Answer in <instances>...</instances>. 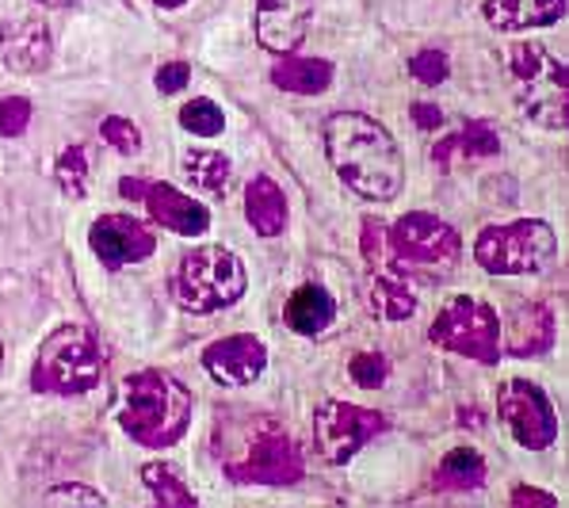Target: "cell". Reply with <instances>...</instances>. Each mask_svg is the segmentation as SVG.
Instances as JSON below:
<instances>
[{
  "label": "cell",
  "mask_w": 569,
  "mask_h": 508,
  "mask_svg": "<svg viewBox=\"0 0 569 508\" xmlns=\"http://www.w3.org/2000/svg\"><path fill=\"white\" fill-rule=\"evenodd\" d=\"M462 257V238L443 218L409 210L387 226L379 218L363 222V260L375 276H398L406 283H436L451 276Z\"/></svg>",
  "instance_id": "6da1fadb"
},
{
  "label": "cell",
  "mask_w": 569,
  "mask_h": 508,
  "mask_svg": "<svg viewBox=\"0 0 569 508\" xmlns=\"http://www.w3.org/2000/svg\"><path fill=\"white\" fill-rule=\"evenodd\" d=\"M326 157L340 183L371 203H390L406 183V161H401L393 135L363 111L329 116Z\"/></svg>",
  "instance_id": "7a4b0ae2"
},
{
  "label": "cell",
  "mask_w": 569,
  "mask_h": 508,
  "mask_svg": "<svg viewBox=\"0 0 569 508\" xmlns=\"http://www.w3.org/2000/svg\"><path fill=\"white\" fill-rule=\"evenodd\" d=\"M122 432L142 448H172L191 420V394L180 379L164 371H138L122 394Z\"/></svg>",
  "instance_id": "3957f363"
},
{
  "label": "cell",
  "mask_w": 569,
  "mask_h": 508,
  "mask_svg": "<svg viewBox=\"0 0 569 508\" xmlns=\"http://www.w3.org/2000/svg\"><path fill=\"white\" fill-rule=\"evenodd\" d=\"M509 73L516 77V103L523 119L539 122L547 130L569 127V89H566V61L550 54L542 42H516L509 50Z\"/></svg>",
  "instance_id": "277c9868"
},
{
  "label": "cell",
  "mask_w": 569,
  "mask_h": 508,
  "mask_svg": "<svg viewBox=\"0 0 569 508\" xmlns=\"http://www.w3.org/2000/svg\"><path fill=\"white\" fill-rule=\"evenodd\" d=\"M244 287H249V276H244L241 257L222 245H199L180 260L177 279H172V295L188 313L226 310L241 299Z\"/></svg>",
  "instance_id": "5b68a950"
},
{
  "label": "cell",
  "mask_w": 569,
  "mask_h": 508,
  "mask_svg": "<svg viewBox=\"0 0 569 508\" xmlns=\"http://www.w3.org/2000/svg\"><path fill=\"white\" fill-rule=\"evenodd\" d=\"M100 382V352L89 329L61 326L42 340L39 356L31 367V387L39 394H89Z\"/></svg>",
  "instance_id": "8992f818"
},
{
  "label": "cell",
  "mask_w": 569,
  "mask_h": 508,
  "mask_svg": "<svg viewBox=\"0 0 569 508\" xmlns=\"http://www.w3.org/2000/svg\"><path fill=\"white\" fill-rule=\"evenodd\" d=\"M558 238L542 218H516L505 226H486L475 241V260L489 276H536L555 260Z\"/></svg>",
  "instance_id": "52a82bcc"
},
{
  "label": "cell",
  "mask_w": 569,
  "mask_h": 508,
  "mask_svg": "<svg viewBox=\"0 0 569 508\" xmlns=\"http://www.w3.org/2000/svg\"><path fill=\"white\" fill-rule=\"evenodd\" d=\"M428 340L443 352L470 356L478 363H497L501 359V318L486 299L475 295H451L443 310L436 313Z\"/></svg>",
  "instance_id": "ba28073f"
},
{
  "label": "cell",
  "mask_w": 569,
  "mask_h": 508,
  "mask_svg": "<svg viewBox=\"0 0 569 508\" xmlns=\"http://www.w3.org/2000/svg\"><path fill=\"white\" fill-rule=\"evenodd\" d=\"M382 428H387V417L375 414V409L352 406V401L326 398L313 409V444H318L321 459L332 462V467L352 462L356 451H360L371 436H379Z\"/></svg>",
  "instance_id": "9c48e42d"
},
{
  "label": "cell",
  "mask_w": 569,
  "mask_h": 508,
  "mask_svg": "<svg viewBox=\"0 0 569 508\" xmlns=\"http://www.w3.org/2000/svg\"><path fill=\"white\" fill-rule=\"evenodd\" d=\"M497 414H501L505 428L512 432V440L528 451H542L558 440V417L550 398L542 387L523 379H509L497 390Z\"/></svg>",
  "instance_id": "30bf717a"
},
{
  "label": "cell",
  "mask_w": 569,
  "mask_h": 508,
  "mask_svg": "<svg viewBox=\"0 0 569 508\" xmlns=\"http://www.w3.org/2000/svg\"><path fill=\"white\" fill-rule=\"evenodd\" d=\"M302 470V451L279 428L260 432L257 444L241 451V459L226 462V478L238 481V486H295Z\"/></svg>",
  "instance_id": "8fae6325"
},
{
  "label": "cell",
  "mask_w": 569,
  "mask_h": 508,
  "mask_svg": "<svg viewBox=\"0 0 569 508\" xmlns=\"http://www.w3.org/2000/svg\"><path fill=\"white\" fill-rule=\"evenodd\" d=\"M119 191L127 199H142L146 210L153 215V222H161L164 230L180 233V238H203L210 230V210L196 203L191 196H183L172 183H146V180H122Z\"/></svg>",
  "instance_id": "7c38bea8"
},
{
  "label": "cell",
  "mask_w": 569,
  "mask_h": 508,
  "mask_svg": "<svg viewBox=\"0 0 569 508\" xmlns=\"http://www.w3.org/2000/svg\"><path fill=\"white\" fill-rule=\"evenodd\" d=\"M89 249L103 268H127L138 260H150L157 249V238L146 222L130 215H103L89 230Z\"/></svg>",
  "instance_id": "4fadbf2b"
},
{
  "label": "cell",
  "mask_w": 569,
  "mask_h": 508,
  "mask_svg": "<svg viewBox=\"0 0 569 508\" xmlns=\"http://www.w3.org/2000/svg\"><path fill=\"white\" fill-rule=\"evenodd\" d=\"M203 367L214 382L222 387H249L264 375L268 367V345L252 332H238V337H222L203 348Z\"/></svg>",
  "instance_id": "5bb4252c"
},
{
  "label": "cell",
  "mask_w": 569,
  "mask_h": 508,
  "mask_svg": "<svg viewBox=\"0 0 569 508\" xmlns=\"http://www.w3.org/2000/svg\"><path fill=\"white\" fill-rule=\"evenodd\" d=\"M313 0H257V42L271 54H295L310 34Z\"/></svg>",
  "instance_id": "9a60e30c"
},
{
  "label": "cell",
  "mask_w": 569,
  "mask_h": 508,
  "mask_svg": "<svg viewBox=\"0 0 569 508\" xmlns=\"http://www.w3.org/2000/svg\"><path fill=\"white\" fill-rule=\"evenodd\" d=\"M50 54H54L50 31L31 16L0 28V58L12 73H42L50 66Z\"/></svg>",
  "instance_id": "2e32d148"
},
{
  "label": "cell",
  "mask_w": 569,
  "mask_h": 508,
  "mask_svg": "<svg viewBox=\"0 0 569 508\" xmlns=\"http://www.w3.org/2000/svg\"><path fill=\"white\" fill-rule=\"evenodd\" d=\"M481 16L493 31H528L550 28L566 16V0H486Z\"/></svg>",
  "instance_id": "e0dca14e"
},
{
  "label": "cell",
  "mask_w": 569,
  "mask_h": 508,
  "mask_svg": "<svg viewBox=\"0 0 569 508\" xmlns=\"http://www.w3.org/2000/svg\"><path fill=\"white\" fill-rule=\"evenodd\" d=\"M244 218L257 238H279L287 230V196L271 177H252L244 188Z\"/></svg>",
  "instance_id": "ac0fdd59"
},
{
  "label": "cell",
  "mask_w": 569,
  "mask_h": 508,
  "mask_svg": "<svg viewBox=\"0 0 569 508\" xmlns=\"http://www.w3.org/2000/svg\"><path fill=\"white\" fill-rule=\"evenodd\" d=\"M287 326H291L299 337H318L326 332L332 321H337V302L326 287L318 283H302L299 291L287 299V310H283Z\"/></svg>",
  "instance_id": "d6986e66"
},
{
  "label": "cell",
  "mask_w": 569,
  "mask_h": 508,
  "mask_svg": "<svg viewBox=\"0 0 569 508\" xmlns=\"http://www.w3.org/2000/svg\"><path fill=\"white\" fill-rule=\"evenodd\" d=\"M332 61L326 58H299V54H283L271 66V84L295 96H321L332 84Z\"/></svg>",
  "instance_id": "ffe728a7"
},
{
  "label": "cell",
  "mask_w": 569,
  "mask_h": 508,
  "mask_svg": "<svg viewBox=\"0 0 569 508\" xmlns=\"http://www.w3.org/2000/svg\"><path fill=\"white\" fill-rule=\"evenodd\" d=\"M531 310H536V306H520L509 318V329H505V340H501V348L509 356H539V352H547L550 340H555V318H550L547 306L536 313V326H531Z\"/></svg>",
  "instance_id": "44dd1931"
},
{
  "label": "cell",
  "mask_w": 569,
  "mask_h": 508,
  "mask_svg": "<svg viewBox=\"0 0 569 508\" xmlns=\"http://www.w3.org/2000/svg\"><path fill=\"white\" fill-rule=\"evenodd\" d=\"M367 306H371V313L382 321L413 318V310H417L413 283H406V279H398V276H375V271H367Z\"/></svg>",
  "instance_id": "7402d4cb"
},
{
  "label": "cell",
  "mask_w": 569,
  "mask_h": 508,
  "mask_svg": "<svg viewBox=\"0 0 569 508\" xmlns=\"http://www.w3.org/2000/svg\"><path fill=\"white\" fill-rule=\"evenodd\" d=\"M180 169H183V180L191 183L196 191L203 196H226L230 191V177H233V165L226 153L218 150H188L180 157Z\"/></svg>",
  "instance_id": "603a6c76"
},
{
  "label": "cell",
  "mask_w": 569,
  "mask_h": 508,
  "mask_svg": "<svg viewBox=\"0 0 569 508\" xmlns=\"http://www.w3.org/2000/svg\"><path fill=\"white\" fill-rule=\"evenodd\" d=\"M142 481L153 494V501L164 508H196L199 505V497L191 494L188 481H183V475L172 467V462H146Z\"/></svg>",
  "instance_id": "cb8c5ba5"
},
{
  "label": "cell",
  "mask_w": 569,
  "mask_h": 508,
  "mask_svg": "<svg viewBox=\"0 0 569 508\" xmlns=\"http://www.w3.org/2000/svg\"><path fill=\"white\" fill-rule=\"evenodd\" d=\"M440 486L448 489H478L486 481V459L475 448H455L448 459L440 462Z\"/></svg>",
  "instance_id": "d4e9b609"
},
{
  "label": "cell",
  "mask_w": 569,
  "mask_h": 508,
  "mask_svg": "<svg viewBox=\"0 0 569 508\" xmlns=\"http://www.w3.org/2000/svg\"><path fill=\"white\" fill-rule=\"evenodd\" d=\"M451 150L467 153V157H493L497 150H501V138H497V130L489 127V122H467L462 127V135L448 138L443 146H436V161H443Z\"/></svg>",
  "instance_id": "484cf974"
},
{
  "label": "cell",
  "mask_w": 569,
  "mask_h": 508,
  "mask_svg": "<svg viewBox=\"0 0 569 508\" xmlns=\"http://www.w3.org/2000/svg\"><path fill=\"white\" fill-rule=\"evenodd\" d=\"M180 127L196 138H218L226 130V111L214 100L199 96V100H188L180 108Z\"/></svg>",
  "instance_id": "4316f807"
},
{
  "label": "cell",
  "mask_w": 569,
  "mask_h": 508,
  "mask_svg": "<svg viewBox=\"0 0 569 508\" xmlns=\"http://www.w3.org/2000/svg\"><path fill=\"white\" fill-rule=\"evenodd\" d=\"M54 177H58V188L66 199H84V191H89V153H84L81 146L61 150L58 165H54Z\"/></svg>",
  "instance_id": "83f0119b"
},
{
  "label": "cell",
  "mask_w": 569,
  "mask_h": 508,
  "mask_svg": "<svg viewBox=\"0 0 569 508\" xmlns=\"http://www.w3.org/2000/svg\"><path fill=\"white\" fill-rule=\"evenodd\" d=\"M448 73H451V61L443 50H420V54L409 58V77L420 84H428V89L448 81Z\"/></svg>",
  "instance_id": "f1b7e54d"
},
{
  "label": "cell",
  "mask_w": 569,
  "mask_h": 508,
  "mask_svg": "<svg viewBox=\"0 0 569 508\" xmlns=\"http://www.w3.org/2000/svg\"><path fill=\"white\" fill-rule=\"evenodd\" d=\"M100 135H103V142L116 146L122 157H134L138 150H142V130H138L130 119H122V116H108V119H103L100 122Z\"/></svg>",
  "instance_id": "f546056e"
},
{
  "label": "cell",
  "mask_w": 569,
  "mask_h": 508,
  "mask_svg": "<svg viewBox=\"0 0 569 508\" xmlns=\"http://www.w3.org/2000/svg\"><path fill=\"white\" fill-rule=\"evenodd\" d=\"M348 375H352V382L356 387H363V390H375L379 382H387V375H390V363H387V356H375V352H360L348 363Z\"/></svg>",
  "instance_id": "4dcf8cb0"
},
{
  "label": "cell",
  "mask_w": 569,
  "mask_h": 508,
  "mask_svg": "<svg viewBox=\"0 0 569 508\" xmlns=\"http://www.w3.org/2000/svg\"><path fill=\"white\" fill-rule=\"evenodd\" d=\"M28 127H31V100L4 96L0 100V138H20Z\"/></svg>",
  "instance_id": "1f68e13d"
},
{
  "label": "cell",
  "mask_w": 569,
  "mask_h": 508,
  "mask_svg": "<svg viewBox=\"0 0 569 508\" xmlns=\"http://www.w3.org/2000/svg\"><path fill=\"white\" fill-rule=\"evenodd\" d=\"M188 81H191L188 61H169V66H161V69H157V77H153V84H157V92H161V96H177Z\"/></svg>",
  "instance_id": "d6a6232c"
},
{
  "label": "cell",
  "mask_w": 569,
  "mask_h": 508,
  "mask_svg": "<svg viewBox=\"0 0 569 508\" xmlns=\"http://www.w3.org/2000/svg\"><path fill=\"white\" fill-rule=\"evenodd\" d=\"M47 505H108V497L96 494V489H84V486H58L42 497Z\"/></svg>",
  "instance_id": "836d02e7"
},
{
  "label": "cell",
  "mask_w": 569,
  "mask_h": 508,
  "mask_svg": "<svg viewBox=\"0 0 569 508\" xmlns=\"http://www.w3.org/2000/svg\"><path fill=\"white\" fill-rule=\"evenodd\" d=\"M512 505H547V508H555V505H558V497L542 494V489L516 486V489H512Z\"/></svg>",
  "instance_id": "e575fe53"
},
{
  "label": "cell",
  "mask_w": 569,
  "mask_h": 508,
  "mask_svg": "<svg viewBox=\"0 0 569 508\" xmlns=\"http://www.w3.org/2000/svg\"><path fill=\"white\" fill-rule=\"evenodd\" d=\"M413 119H417V127H425V130L443 127V111L432 108V103H413Z\"/></svg>",
  "instance_id": "d590c367"
},
{
  "label": "cell",
  "mask_w": 569,
  "mask_h": 508,
  "mask_svg": "<svg viewBox=\"0 0 569 508\" xmlns=\"http://www.w3.org/2000/svg\"><path fill=\"white\" fill-rule=\"evenodd\" d=\"M42 8H69V4H77V0H39Z\"/></svg>",
  "instance_id": "8d00e7d4"
},
{
  "label": "cell",
  "mask_w": 569,
  "mask_h": 508,
  "mask_svg": "<svg viewBox=\"0 0 569 508\" xmlns=\"http://www.w3.org/2000/svg\"><path fill=\"white\" fill-rule=\"evenodd\" d=\"M153 4H157V8H183L188 0H153Z\"/></svg>",
  "instance_id": "74e56055"
}]
</instances>
